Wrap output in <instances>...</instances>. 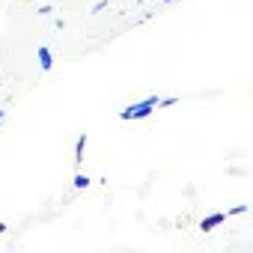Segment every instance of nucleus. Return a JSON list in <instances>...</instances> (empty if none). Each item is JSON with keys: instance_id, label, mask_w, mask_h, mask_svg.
Segmentation results:
<instances>
[{"instance_id": "f257e3e1", "label": "nucleus", "mask_w": 253, "mask_h": 253, "mask_svg": "<svg viewBox=\"0 0 253 253\" xmlns=\"http://www.w3.org/2000/svg\"><path fill=\"white\" fill-rule=\"evenodd\" d=\"M155 107H158V95H149V98H143V101H134V104H128V107H122V110H119V119H122V122L146 119V116H152Z\"/></svg>"}, {"instance_id": "f03ea898", "label": "nucleus", "mask_w": 253, "mask_h": 253, "mask_svg": "<svg viewBox=\"0 0 253 253\" xmlns=\"http://www.w3.org/2000/svg\"><path fill=\"white\" fill-rule=\"evenodd\" d=\"M223 220H226V214H223V211H214V214H209V217H203V220H200V229H203V232H211V229H214V226H220Z\"/></svg>"}, {"instance_id": "7ed1b4c3", "label": "nucleus", "mask_w": 253, "mask_h": 253, "mask_svg": "<svg viewBox=\"0 0 253 253\" xmlns=\"http://www.w3.org/2000/svg\"><path fill=\"white\" fill-rule=\"evenodd\" d=\"M39 69H42V72H51V69H54V54H51V48H45V45L39 48Z\"/></svg>"}, {"instance_id": "20e7f679", "label": "nucleus", "mask_w": 253, "mask_h": 253, "mask_svg": "<svg viewBox=\"0 0 253 253\" xmlns=\"http://www.w3.org/2000/svg\"><path fill=\"white\" fill-rule=\"evenodd\" d=\"M84 149H86V134H81V137H78V143H75V164H81V161H84Z\"/></svg>"}, {"instance_id": "39448f33", "label": "nucleus", "mask_w": 253, "mask_h": 253, "mask_svg": "<svg viewBox=\"0 0 253 253\" xmlns=\"http://www.w3.org/2000/svg\"><path fill=\"white\" fill-rule=\"evenodd\" d=\"M72 185H75V191H86V188H89V176H84V173H78V176L72 179Z\"/></svg>"}, {"instance_id": "423d86ee", "label": "nucleus", "mask_w": 253, "mask_h": 253, "mask_svg": "<svg viewBox=\"0 0 253 253\" xmlns=\"http://www.w3.org/2000/svg\"><path fill=\"white\" fill-rule=\"evenodd\" d=\"M176 101H179L176 95H167V98H158V104H161V107H173Z\"/></svg>"}, {"instance_id": "0eeeda50", "label": "nucleus", "mask_w": 253, "mask_h": 253, "mask_svg": "<svg viewBox=\"0 0 253 253\" xmlns=\"http://www.w3.org/2000/svg\"><path fill=\"white\" fill-rule=\"evenodd\" d=\"M107 9V0H98V3H92V12H104Z\"/></svg>"}, {"instance_id": "6e6552de", "label": "nucleus", "mask_w": 253, "mask_h": 253, "mask_svg": "<svg viewBox=\"0 0 253 253\" xmlns=\"http://www.w3.org/2000/svg\"><path fill=\"white\" fill-rule=\"evenodd\" d=\"M51 12H54V6H51V3H42V6H39V15H51Z\"/></svg>"}, {"instance_id": "1a4fd4ad", "label": "nucleus", "mask_w": 253, "mask_h": 253, "mask_svg": "<svg viewBox=\"0 0 253 253\" xmlns=\"http://www.w3.org/2000/svg\"><path fill=\"white\" fill-rule=\"evenodd\" d=\"M247 211V206H235V209H229V214H244Z\"/></svg>"}, {"instance_id": "9d476101", "label": "nucleus", "mask_w": 253, "mask_h": 253, "mask_svg": "<svg viewBox=\"0 0 253 253\" xmlns=\"http://www.w3.org/2000/svg\"><path fill=\"white\" fill-rule=\"evenodd\" d=\"M3 232H6V223H0V235H3Z\"/></svg>"}, {"instance_id": "9b49d317", "label": "nucleus", "mask_w": 253, "mask_h": 253, "mask_svg": "<svg viewBox=\"0 0 253 253\" xmlns=\"http://www.w3.org/2000/svg\"><path fill=\"white\" fill-rule=\"evenodd\" d=\"M3 116H6V110H0V119H3Z\"/></svg>"}, {"instance_id": "f8f14e48", "label": "nucleus", "mask_w": 253, "mask_h": 253, "mask_svg": "<svg viewBox=\"0 0 253 253\" xmlns=\"http://www.w3.org/2000/svg\"><path fill=\"white\" fill-rule=\"evenodd\" d=\"M164 3H173V0H164Z\"/></svg>"}]
</instances>
